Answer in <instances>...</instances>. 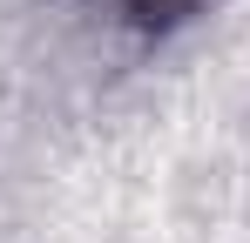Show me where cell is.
I'll return each mask as SVG.
<instances>
[{
  "label": "cell",
  "mask_w": 250,
  "mask_h": 243,
  "mask_svg": "<svg viewBox=\"0 0 250 243\" xmlns=\"http://www.w3.org/2000/svg\"><path fill=\"white\" fill-rule=\"evenodd\" d=\"M216 0H108V20L128 27L135 40H169L176 27H189V20H203Z\"/></svg>",
  "instance_id": "1"
}]
</instances>
